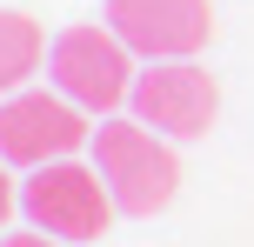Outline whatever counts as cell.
I'll return each instance as SVG.
<instances>
[{
    "instance_id": "obj_1",
    "label": "cell",
    "mask_w": 254,
    "mask_h": 247,
    "mask_svg": "<svg viewBox=\"0 0 254 247\" xmlns=\"http://www.w3.org/2000/svg\"><path fill=\"white\" fill-rule=\"evenodd\" d=\"M87 160L101 167L114 207L134 214V221H154V214L181 194V154H174V141H167V134H154L147 120H134V114L94 120Z\"/></svg>"
},
{
    "instance_id": "obj_2",
    "label": "cell",
    "mask_w": 254,
    "mask_h": 247,
    "mask_svg": "<svg viewBox=\"0 0 254 247\" xmlns=\"http://www.w3.org/2000/svg\"><path fill=\"white\" fill-rule=\"evenodd\" d=\"M134 80H140L134 47H127L107 20H101V27H94V20L61 27V34H54V47H47V87H61L67 100L87 107L94 120L121 114V107L134 100Z\"/></svg>"
},
{
    "instance_id": "obj_3",
    "label": "cell",
    "mask_w": 254,
    "mask_h": 247,
    "mask_svg": "<svg viewBox=\"0 0 254 247\" xmlns=\"http://www.w3.org/2000/svg\"><path fill=\"white\" fill-rule=\"evenodd\" d=\"M87 141H94V114L74 107L61 87H20L0 100V160L13 174L74 160V154H87Z\"/></svg>"
},
{
    "instance_id": "obj_4",
    "label": "cell",
    "mask_w": 254,
    "mask_h": 247,
    "mask_svg": "<svg viewBox=\"0 0 254 247\" xmlns=\"http://www.w3.org/2000/svg\"><path fill=\"white\" fill-rule=\"evenodd\" d=\"M20 214H27V227L80 247V241H101L121 207H114V194H107L101 167L74 154V160H54V167L20 174Z\"/></svg>"
},
{
    "instance_id": "obj_5",
    "label": "cell",
    "mask_w": 254,
    "mask_h": 247,
    "mask_svg": "<svg viewBox=\"0 0 254 247\" xmlns=\"http://www.w3.org/2000/svg\"><path fill=\"white\" fill-rule=\"evenodd\" d=\"M127 114L147 120L167 141H201V134L214 127V114H221V80L207 74L201 60H147L140 80H134Z\"/></svg>"
},
{
    "instance_id": "obj_6",
    "label": "cell",
    "mask_w": 254,
    "mask_h": 247,
    "mask_svg": "<svg viewBox=\"0 0 254 247\" xmlns=\"http://www.w3.org/2000/svg\"><path fill=\"white\" fill-rule=\"evenodd\" d=\"M107 27L134 47V60H194L214 40V7L207 0H107Z\"/></svg>"
},
{
    "instance_id": "obj_7",
    "label": "cell",
    "mask_w": 254,
    "mask_h": 247,
    "mask_svg": "<svg viewBox=\"0 0 254 247\" xmlns=\"http://www.w3.org/2000/svg\"><path fill=\"white\" fill-rule=\"evenodd\" d=\"M47 47H54V40L40 34L34 13L0 7V100H7V94H20V87H34V74L47 67Z\"/></svg>"
},
{
    "instance_id": "obj_8",
    "label": "cell",
    "mask_w": 254,
    "mask_h": 247,
    "mask_svg": "<svg viewBox=\"0 0 254 247\" xmlns=\"http://www.w3.org/2000/svg\"><path fill=\"white\" fill-rule=\"evenodd\" d=\"M13 207H20V181H13V167H7V160H0V234H7Z\"/></svg>"
},
{
    "instance_id": "obj_9",
    "label": "cell",
    "mask_w": 254,
    "mask_h": 247,
    "mask_svg": "<svg viewBox=\"0 0 254 247\" xmlns=\"http://www.w3.org/2000/svg\"><path fill=\"white\" fill-rule=\"evenodd\" d=\"M0 247H74V241H54L40 227H13V234H0Z\"/></svg>"
}]
</instances>
